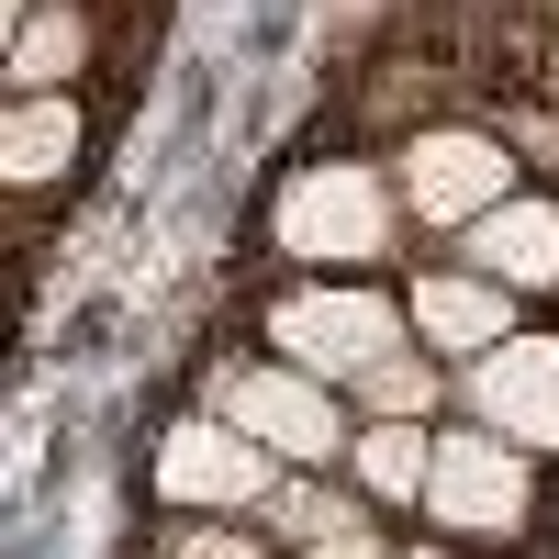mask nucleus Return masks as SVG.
<instances>
[{
  "label": "nucleus",
  "instance_id": "4468645a",
  "mask_svg": "<svg viewBox=\"0 0 559 559\" xmlns=\"http://www.w3.org/2000/svg\"><path fill=\"white\" fill-rule=\"evenodd\" d=\"M347 403H358V426H437V403H459V381H448L426 347H403V358H381V369H369Z\"/></svg>",
  "mask_w": 559,
  "mask_h": 559
},
{
  "label": "nucleus",
  "instance_id": "6e6552de",
  "mask_svg": "<svg viewBox=\"0 0 559 559\" xmlns=\"http://www.w3.org/2000/svg\"><path fill=\"white\" fill-rule=\"evenodd\" d=\"M459 403H471L481 437L548 459V448H559V336H548V324H526L515 347H492L481 369H459Z\"/></svg>",
  "mask_w": 559,
  "mask_h": 559
},
{
  "label": "nucleus",
  "instance_id": "f257e3e1",
  "mask_svg": "<svg viewBox=\"0 0 559 559\" xmlns=\"http://www.w3.org/2000/svg\"><path fill=\"white\" fill-rule=\"evenodd\" d=\"M258 236H269V258L292 280H358V269H381L414 236V213L392 191V168H369V157L336 146V157H292V168H280Z\"/></svg>",
  "mask_w": 559,
  "mask_h": 559
},
{
  "label": "nucleus",
  "instance_id": "ddd939ff",
  "mask_svg": "<svg viewBox=\"0 0 559 559\" xmlns=\"http://www.w3.org/2000/svg\"><path fill=\"white\" fill-rule=\"evenodd\" d=\"M426 471H437V426H358L347 448V481L381 515H426Z\"/></svg>",
  "mask_w": 559,
  "mask_h": 559
},
{
  "label": "nucleus",
  "instance_id": "2eb2a0df",
  "mask_svg": "<svg viewBox=\"0 0 559 559\" xmlns=\"http://www.w3.org/2000/svg\"><path fill=\"white\" fill-rule=\"evenodd\" d=\"M157 559H280L258 515H157Z\"/></svg>",
  "mask_w": 559,
  "mask_h": 559
},
{
  "label": "nucleus",
  "instance_id": "0eeeda50",
  "mask_svg": "<svg viewBox=\"0 0 559 559\" xmlns=\"http://www.w3.org/2000/svg\"><path fill=\"white\" fill-rule=\"evenodd\" d=\"M403 313H414V347H426L437 369H481L492 347L526 336V302L503 292V280H481V269H459V258L414 269L403 280Z\"/></svg>",
  "mask_w": 559,
  "mask_h": 559
},
{
  "label": "nucleus",
  "instance_id": "9d476101",
  "mask_svg": "<svg viewBox=\"0 0 559 559\" xmlns=\"http://www.w3.org/2000/svg\"><path fill=\"white\" fill-rule=\"evenodd\" d=\"M448 258H459V269H481V280H503L515 302L559 292V191H515L492 224H471Z\"/></svg>",
  "mask_w": 559,
  "mask_h": 559
},
{
  "label": "nucleus",
  "instance_id": "9b49d317",
  "mask_svg": "<svg viewBox=\"0 0 559 559\" xmlns=\"http://www.w3.org/2000/svg\"><path fill=\"white\" fill-rule=\"evenodd\" d=\"M79 157H90V112L79 102H12V112H0V179H12V213H34V191H57Z\"/></svg>",
  "mask_w": 559,
  "mask_h": 559
},
{
  "label": "nucleus",
  "instance_id": "f8f14e48",
  "mask_svg": "<svg viewBox=\"0 0 559 559\" xmlns=\"http://www.w3.org/2000/svg\"><path fill=\"white\" fill-rule=\"evenodd\" d=\"M90 34H102V12H12V57H0V79H12V102H79V68H90Z\"/></svg>",
  "mask_w": 559,
  "mask_h": 559
},
{
  "label": "nucleus",
  "instance_id": "39448f33",
  "mask_svg": "<svg viewBox=\"0 0 559 559\" xmlns=\"http://www.w3.org/2000/svg\"><path fill=\"white\" fill-rule=\"evenodd\" d=\"M548 515V492H537V459L526 448H503L481 426H437V471H426V537L448 548H526Z\"/></svg>",
  "mask_w": 559,
  "mask_h": 559
},
{
  "label": "nucleus",
  "instance_id": "dca6fc26",
  "mask_svg": "<svg viewBox=\"0 0 559 559\" xmlns=\"http://www.w3.org/2000/svg\"><path fill=\"white\" fill-rule=\"evenodd\" d=\"M392 559H481V548H448V537H403Z\"/></svg>",
  "mask_w": 559,
  "mask_h": 559
},
{
  "label": "nucleus",
  "instance_id": "7ed1b4c3",
  "mask_svg": "<svg viewBox=\"0 0 559 559\" xmlns=\"http://www.w3.org/2000/svg\"><path fill=\"white\" fill-rule=\"evenodd\" d=\"M202 414H224L236 437H258V448L280 459V471H302V481L347 471V448H358V403H347V392H324L313 369L269 358V347L224 358L213 381H202Z\"/></svg>",
  "mask_w": 559,
  "mask_h": 559
},
{
  "label": "nucleus",
  "instance_id": "20e7f679",
  "mask_svg": "<svg viewBox=\"0 0 559 559\" xmlns=\"http://www.w3.org/2000/svg\"><path fill=\"white\" fill-rule=\"evenodd\" d=\"M392 191L414 213V236H471V224H492L503 202L526 191V157L503 146V134L481 112H459V123H426V134H392Z\"/></svg>",
  "mask_w": 559,
  "mask_h": 559
},
{
  "label": "nucleus",
  "instance_id": "423d86ee",
  "mask_svg": "<svg viewBox=\"0 0 559 559\" xmlns=\"http://www.w3.org/2000/svg\"><path fill=\"white\" fill-rule=\"evenodd\" d=\"M292 481L258 437H236L224 414H168V437L146 459V492L157 515H258V503Z\"/></svg>",
  "mask_w": 559,
  "mask_h": 559
},
{
  "label": "nucleus",
  "instance_id": "f03ea898",
  "mask_svg": "<svg viewBox=\"0 0 559 559\" xmlns=\"http://www.w3.org/2000/svg\"><path fill=\"white\" fill-rule=\"evenodd\" d=\"M258 347L313 369L324 392H358L381 358L414 347V313H403V292H381V280H280L258 302Z\"/></svg>",
  "mask_w": 559,
  "mask_h": 559
},
{
  "label": "nucleus",
  "instance_id": "1a4fd4ad",
  "mask_svg": "<svg viewBox=\"0 0 559 559\" xmlns=\"http://www.w3.org/2000/svg\"><path fill=\"white\" fill-rule=\"evenodd\" d=\"M258 537H269L280 559H392L381 503H369L358 481H302V471L258 503Z\"/></svg>",
  "mask_w": 559,
  "mask_h": 559
}]
</instances>
